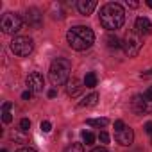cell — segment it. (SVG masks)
<instances>
[{"label": "cell", "instance_id": "cell-1", "mask_svg": "<svg viewBox=\"0 0 152 152\" xmlns=\"http://www.w3.org/2000/svg\"><path fill=\"white\" fill-rule=\"evenodd\" d=\"M66 41H68V45H70L73 50L83 52V50H88V48L93 45L95 34H93V31H91L90 27H86V25H75V27H72V29L66 32Z\"/></svg>", "mask_w": 152, "mask_h": 152}, {"label": "cell", "instance_id": "cell-2", "mask_svg": "<svg viewBox=\"0 0 152 152\" xmlns=\"http://www.w3.org/2000/svg\"><path fill=\"white\" fill-rule=\"evenodd\" d=\"M125 22V13L124 7L116 2H109L106 6H102L100 9V23L104 29L107 31H116L124 25Z\"/></svg>", "mask_w": 152, "mask_h": 152}, {"label": "cell", "instance_id": "cell-3", "mask_svg": "<svg viewBox=\"0 0 152 152\" xmlns=\"http://www.w3.org/2000/svg\"><path fill=\"white\" fill-rule=\"evenodd\" d=\"M70 72H72V64L68 59H61L57 57L56 61H52L50 70H48V79L52 83V86H63L70 81Z\"/></svg>", "mask_w": 152, "mask_h": 152}, {"label": "cell", "instance_id": "cell-4", "mask_svg": "<svg viewBox=\"0 0 152 152\" xmlns=\"http://www.w3.org/2000/svg\"><path fill=\"white\" fill-rule=\"evenodd\" d=\"M22 25H23V20L16 13H6L2 16V22H0V29L6 34H16L22 29Z\"/></svg>", "mask_w": 152, "mask_h": 152}, {"label": "cell", "instance_id": "cell-5", "mask_svg": "<svg viewBox=\"0 0 152 152\" xmlns=\"http://www.w3.org/2000/svg\"><path fill=\"white\" fill-rule=\"evenodd\" d=\"M34 48V43L29 36H16L13 38L11 41V50L15 52V56H20V57H25L32 52Z\"/></svg>", "mask_w": 152, "mask_h": 152}, {"label": "cell", "instance_id": "cell-6", "mask_svg": "<svg viewBox=\"0 0 152 152\" xmlns=\"http://www.w3.org/2000/svg\"><path fill=\"white\" fill-rule=\"evenodd\" d=\"M132 109L138 115H152V97L147 93H140L132 99Z\"/></svg>", "mask_w": 152, "mask_h": 152}, {"label": "cell", "instance_id": "cell-7", "mask_svg": "<svg viewBox=\"0 0 152 152\" xmlns=\"http://www.w3.org/2000/svg\"><path fill=\"white\" fill-rule=\"evenodd\" d=\"M122 48H124V52H125L129 57L138 56V52L141 50V38H140L138 34H129V36L124 39Z\"/></svg>", "mask_w": 152, "mask_h": 152}, {"label": "cell", "instance_id": "cell-8", "mask_svg": "<svg viewBox=\"0 0 152 152\" xmlns=\"http://www.w3.org/2000/svg\"><path fill=\"white\" fill-rule=\"evenodd\" d=\"M27 88L31 93H41L43 91V86H45V79H43V75L39 72H32L27 75Z\"/></svg>", "mask_w": 152, "mask_h": 152}, {"label": "cell", "instance_id": "cell-9", "mask_svg": "<svg viewBox=\"0 0 152 152\" xmlns=\"http://www.w3.org/2000/svg\"><path fill=\"white\" fill-rule=\"evenodd\" d=\"M25 22H27L31 27L39 29V27H41V23H43V15H41L36 7H31V9H27V11H25Z\"/></svg>", "mask_w": 152, "mask_h": 152}, {"label": "cell", "instance_id": "cell-10", "mask_svg": "<svg viewBox=\"0 0 152 152\" xmlns=\"http://www.w3.org/2000/svg\"><path fill=\"white\" fill-rule=\"evenodd\" d=\"M134 31L138 36H147L152 32V22L145 16H138L136 22H134Z\"/></svg>", "mask_w": 152, "mask_h": 152}, {"label": "cell", "instance_id": "cell-11", "mask_svg": "<svg viewBox=\"0 0 152 152\" xmlns=\"http://www.w3.org/2000/svg\"><path fill=\"white\" fill-rule=\"evenodd\" d=\"M115 140H116V143L127 147V145H131L132 140H134V131H132L131 127H125V129H122V131H118V132L115 134Z\"/></svg>", "mask_w": 152, "mask_h": 152}, {"label": "cell", "instance_id": "cell-12", "mask_svg": "<svg viewBox=\"0 0 152 152\" xmlns=\"http://www.w3.org/2000/svg\"><path fill=\"white\" fill-rule=\"evenodd\" d=\"M83 83L79 81V79H70L68 83H66V93L70 95V97H79L81 93H83Z\"/></svg>", "mask_w": 152, "mask_h": 152}, {"label": "cell", "instance_id": "cell-13", "mask_svg": "<svg viewBox=\"0 0 152 152\" xmlns=\"http://www.w3.org/2000/svg\"><path fill=\"white\" fill-rule=\"evenodd\" d=\"M97 7V2L95 0H79L77 2V9L81 15H91Z\"/></svg>", "mask_w": 152, "mask_h": 152}, {"label": "cell", "instance_id": "cell-14", "mask_svg": "<svg viewBox=\"0 0 152 152\" xmlns=\"http://www.w3.org/2000/svg\"><path fill=\"white\" fill-rule=\"evenodd\" d=\"M11 109H13V104L11 102H4L2 104V120H4V124H11V120H13Z\"/></svg>", "mask_w": 152, "mask_h": 152}, {"label": "cell", "instance_id": "cell-15", "mask_svg": "<svg viewBox=\"0 0 152 152\" xmlns=\"http://www.w3.org/2000/svg\"><path fill=\"white\" fill-rule=\"evenodd\" d=\"M97 102H99V95L97 93H90L83 102H79V107H93V106H97Z\"/></svg>", "mask_w": 152, "mask_h": 152}, {"label": "cell", "instance_id": "cell-16", "mask_svg": "<svg viewBox=\"0 0 152 152\" xmlns=\"http://www.w3.org/2000/svg\"><path fill=\"white\" fill-rule=\"evenodd\" d=\"M86 124L91 125V127H99V129H102V127H106V125L109 124V120H107V118H88Z\"/></svg>", "mask_w": 152, "mask_h": 152}, {"label": "cell", "instance_id": "cell-17", "mask_svg": "<svg viewBox=\"0 0 152 152\" xmlns=\"http://www.w3.org/2000/svg\"><path fill=\"white\" fill-rule=\"evenodd\" d=\"M84 86H86V88H95V86H97V75H95L93 72L86 73V77H84Z\"/></svg>", "mask_w": 152, "mask_h": 152}, {"label": "cell", "instance_id": "cell-18", "mask_svg": "<svg viewBox=\"0 0 152 152\" xmlns=\"http://www.w3.org/2000/svg\"><path fill=\"white\" fill-rule=\"evenodd\" d=\"M81 138H83V145H93V141H95V134L90 131H83Z\"/></svg>", "mask_w": 152, "mask_h": 152}, {"label": "cell", "instance_id": "cell-19", "mask_svg": "<svg viewBox=\"0 0 152 152\" xmlns=\"http://www.w3.org/2000/svg\"><path fill=\"white\" fill-rule=\"evenodd\" d=\"M106 41H107V47H109V48H118V47H122L120 39H118L116 36H113V34H111V36H107V38H106Z\"/></svg>", "mask_w": 152, "mask_h": 152}, {"label": "cell", "instance_id": "cell-20", "mask_svg": "<svg viewBox=\"0 0 152 152\" xmlns=\"http://www.w3.org/2000/svg\"><path fill=\"white\" fill-rule=\"evenodd\" d=\"M64 152H84V147L83 143H72L64 148Z\"/></svg>", "mask_w": 152, "mask_h": 152}, {"label": "cell", "instance_id": "cell-21", "mask_svg": "<svg viewBox=\"0 0 152 152\" xmlns=\"http://www.w3.org/2000/svg\"><path fill=\"white\" fill-rule=\"evenodd\" d=\"M99 141H100V143H109V134H107L106 131H100V132H99Z\"/></svg>", "mask_w": 152, "mask_h": 152}, {"label": "cell", "instance_id": "cell-22", "mask_svg": "<svg viewBox=\"0 0 152 152\" xmlns=\"http://www.w3.org/2000/svg\"><path fill=\"white\" fill-rule=\"evenodd\" d=\"M29 127H31V120L29 118H23L20 122V131H29Z\"/></svg>", "mask_w": 152, "mask_h": 152}, {"label": "cell", "instance_id": "cell-23", "mask_svg": "<svg viewBox=\"0 0 152 152\" xmlns=\"http://www.w3.org/2000/svg\"><path fill=\"white\" fill-rule=\"evenodd\" d=\"M39 127H41V131H43V132H50V129H52V124H50L48 120H43Z\"/></svg>", "mask_w": 152, "mask_h": 152}, {"label": "cell", "instance_id": "cell-24", "mask_svg": "<svg viewBox=\"0 0 152 152\" xmlns=\"http://www.w3.org/2000/svg\"><path fill=\"white\" fill-rule=\"evenodd\" d=\"M115 129H116V132H118V131L125 129V124H124L122 120H116V122H115Z\"/></svg>", "mask_w": 152, "mask_h": 152}, {"label": "cell", "instance_id": "cell-25", "mask_svg": "<svg viewBox=\"0 0 152 152\" xmlns=\"http://www.w3.org/2000/svg\"><path fill=\"white\" fill-rule=\"evenodd\" d=\"M125 6H127V7H138V6H140V2H134V0H127Z\"/></svg>", "mask_w": 152, "mask_h": 152}, {"label": "cell", "instance_id": "cell-26", "mask_svg": "<svg viewBox=\"0 0 152 152\" xmlns=\"http://www.w3.org/2000/svg\"><path fill=\"white\" fill-rule=\"evenodd\" d=\"M145 132L147 134H152V122H147L145 124Z\"/></svg>", "mask_w": 152, "mask_h": 152}, {"label": "cell", "instance_id": "cell-27", "mask_svg": "<svg viewBox=\"0 0 152 152\" xmlns=\"http://www.w3.org/2000/svg\"><path fill=\"white\" fill-rule=\"evenodd\" d=\"M31 97H32V93H31V91H23V93H22V99H23V100H29Z\"/></svg>", "mask_w": 152, "mask_h": 152}, {"label": "cell", "instance_id": "cell-28", "mask_svg": "<svg viewBox=\"0 0 152 152\" xmlns=\"http://www.w3.org/2000/svg\"><path fill=\"white\" fill-rule=\"evenodd\" d=\"M18 152H38V150H34L32 147H23V148H20Z\"/></svg>", "mask_w": 152, "mask_h": 152}, {"label": "cell", "instance_id": "cell-29", "mask_svg": "<svg viewBox=\"0 0 152 152\" xmlns=\"http://www.w3.org/2000/svg\"><path fill=\"white\" fill-rule=\"evenodd\" d=\"M91 152H109L107 148H104V147H97V148H93Z\"/></svg>", "mask_w": 152, "mask_h": 152}, {"label": "cell", "instance_id": "cell-30", "mask_svg": "<svg viewBox=\"0 0 152 152\" xmlns=\"http://www.w3.org/2000/svg\"><path fill=\"white\" fill-rule=\"evenodd\" d=\"M54 97H57V91L56 90H50L48 91V99H54Z\"/></svg>", "mask_w": 152, "mask_h": 152}, {"label": "cell", "instance_id": "cell-31", "mask_svg": "<svg viewBox=\"0 0 152 152\" xmlns=\"http://www.w3.org/2000/svg\"><path fill=\"white\" fill-rule=\"evenodd\" d=\"M145 93H147V95H150V97H152V86H150V88H148V90H147V91H145Z\"/></svg>", "mask_w": 152, "mask_h": 152}, {"label": "cell", "instance_id": "cell-32", "mask_svg": "<svg viewBox=\"0 0 152 152\" xmlns=\"http://www.w3.org/2000/svg\"><path fill=\"white\" fill-rule=\"evenodd\" d=\"M147 6H148V7H152V0H148V2H147Z\"/></svg>", "mask_w": 152, "mask_h": 152}, {"label": "cell", "instance_id": "cell-33", "mask_svg": "<svg viewBox=\"0 0 152 152\" xmlns=\"http://www.w3.org/2000/svg\"><path fill=\"white\" fill-rule=\"evenodd\" d=\"M0 152H7V150H6V148H2V150H0Z\"/></svg>", "mask_w": 152, "mask_h": 152}, {"label": "cell", "instance_id": "cell-34", "mask_svg": "<svg viewBox=\"0 0 152 152\" xmlns=\"http://www.w3.org/2000/svg\"><path fill=\"white\" fill-rule=\"evenodd\" d=\"M150 140H152V134H150Z\"/></svg>", "mask_w": 152, "mask_h": 152}]
</instances>
